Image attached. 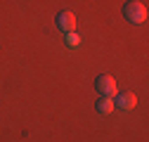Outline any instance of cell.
Listing matches in <instances>:
<instances>
[{"label":"cell","instance_id":"cell-6","mask_svg":"<svg viewBox=\"0 0 149 142\" xmlns=\"http://www.w3.org/2000/svg\"><path fill=\"white\" fill-rule=\"evenodd\" d=\"M66 40H69V45H78L81 43V38H78L76 33H66Z\"/></svg>","mask_w":149,"mask_h":142},{"label":"cell","instance_id":"cell-3","mask_svg":"<svg viewBox=\"0 0 149 142\" xmlns=\"http://www.w3.org/2000/svg\"><path fill=\"white\" fill-rule=\"evenodd\" d=\"M54 24H57V29H59V31H64V33H73V29H76V17H73L69 10H64V12H59V14H57Z\"/></svg>","mask_w":149,"mask_h":142},{"label":"cell","instance_id":"cell-4","mask_svg":"<svg viewBox=\"0 0 149 142\" xmlns=\"http://www.w3.org/2000/svg\"><path fill=\"white\" fill-rule=\"evenodd\" d=\"M135 104H137V97H135L133 93H118V95H116V102H114V106H118L121 111L135 109Z\"/></svg>","mask_w":149,"mask_h":142},{"label":"cell","instance_id":"cell-2","mask_svg":"<svg viewBox=\"0 0 149 142\" xmlns=\"http://www.w3.org/2000/svg\"><path fill=\"white\" fill-rule=\"evenodd\" d=\"M95 90L102 95V97H114L116 95V81L111 78L109 74H102L95 78Z\"/></svg>","mask_w":149,"mask_h":142},{"label":"cell","instance_id":"cell-1","mask_svg":"<svg viewBox=\"0 0 149 142\" xmlns=\"http://www.w3.org/2000/svg\"><path fill=\"white\" fill-rule=\"evenodd\" d=\"M123 14H125V19L130 24H142L147 19V7L140 3V0H130V3H125V7H123Z\"/></svg>","mask_w":149,"mask_h":142},{"label":"cell","instance_id":"cell-5","mask_svg":"<svg viewBox=\"0 0 149 142\" xmlns=\"http://www.w3.org/2000/svg\"><path fill=\"white\" fill-rule=\"evenodd\" d=\"M97 111L100 114H111L114 111V100L111 97H100L97 100Z\"/></svg>","mask_w":149,"mask_h":142}]
</instances>
